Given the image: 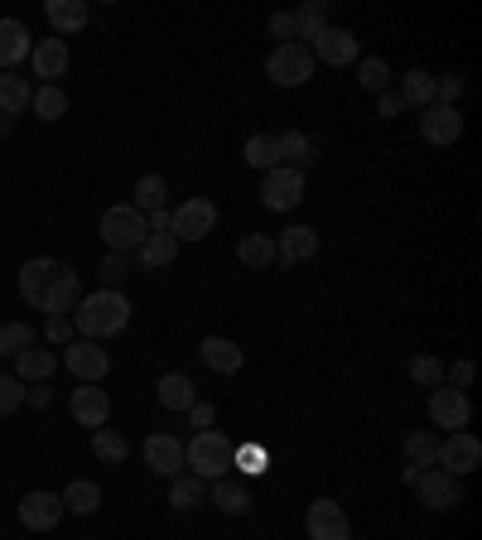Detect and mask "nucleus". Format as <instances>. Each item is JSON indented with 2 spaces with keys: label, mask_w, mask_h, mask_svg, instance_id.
Returning <instances> with one entry per match:
<instances>
[{
  "label": "nucleus",
  "mask_w": 482,
  "mask_h": 540,
  "mask_svg": "<svg viewBox=\"0 0 482 540\" xmlns=\"http://www.w3.org/2000/svg\"><path fill=\"white\" fill-rule=\"evenodd\" d=\"M126 324H131V299L121 295V290H97V295H82L78 309H73V328H78L87 343L116 338Z\"/></svg>",
  "instance_id": "1"
},
{
  "label": "nucleus",
  "mask_w": 482,
  "mask_h": 540,
  "mask_svg": "<svg viewBox=\"0 0 482 540\" xmlns=\"http://www.w3.org/2000/svg\"><path fill=\"white\" fill-rule=\"evenodd\" d=\"M184 463H188V473H193V478L217 483V478H227V468H232V444H227L217 430H203V434H193V439H188Z\"/></svg>",
  "instance_id": "2"
},
{
  "label": "nucleus",
  "mask_w": 482,
  "mask_h": 540,
  "mask_svg": "<svg viewBox=\"0 0 482 540\" xmlns=\"http://www.w3.org/2000/svg\"><path fill=\"white\" fill-rule=\"evenodd\" d=\"M145 237H150V227H145V213H140V208L116 203V208L102 213V242H107V251L126 256V251H135Z\"/></svg>",
  "instance_id": "3"
},
{
  "label": "nucleus",
  "mask_w": 482,
  "mask_h": 540,
  "mask_svg": "<svg viewBox=\"0 0 482 540\" xmlns=\"http://www.w3.org/2000/svg\"><path fill=\"white\" fill-rule=\"evenodd\" d=\"M266 78L275 87H304V82L314 78V54H309V44H275L266 58Z\"/></svg>",
  "instance_id": "4"
},
{
  "label": "nucleus",
  "mask_w": 482,
  "mask_h": 540,
  "mask_svg": "<svg viewBox=\"0 0 482 540\" xmlns=\"http://www.w3.org/2000/svg\"><path fill=\"white\" fill-rule=\"evenodd\" d=\"M217 227V203L213 198H184V208L169 213V232L174 242H203Z\"/></svg>",
  "instance_id": "5"
},
{
  "label": "nucleus",
  "mask_w": 482,
  "mask_h": 540,
  "mask_svg": "<svg viewBox=\"0 0 482 540\" xmlns=\"http://www.w3.org/2000/svg\"><path fill=\"white\" fill-rule=\"evenodd\" d=\"M261 203H266L270 213H290L304 203V174L290 169V164H275L266 174V184H261Z\"/></svg>",
  "instance_id": "6"
},
{
  "label": "nucleus",
  "mask_w": 482,
  "mask_h": 540,
  "mask_svg": "<svg viewBox=\"0 0 482 540\" xmlns=\"http://www.w3.org/2000/svg\"><path fill=\"white\" fill-rule=\"evenodd\" d=\"M63 362H68V372L82 381V386H97V381H107L111 372V352L102 343H87V338H73L68 352H63Z\"/></svg>",
  "instance_id": "7"
},
{
  "label": "nucleus",
  "mask_w": 482,
  "mask_h": 540,
  "mask_svg": "<svg viewBox=\"0 0 482 540\" xmlns=\"http://www.w3.org/2000/svg\"><path fill=\"white\" fill-rule=\"evenodd\" d=\"M304 531H309V540H352V521L333 497H314L309 516H304Z\"/></svg>",
  "instance_id": "8"
},
{
  "label": "nucleus",
  "mask_w": 482,
  "mask_h": 540,
  "mask_svg": "<svg viewBox=\"0 0 482 540\" xmlns=\"http://www.w3.org/2000/svg\"><path fill=\"white\" fill-rule=\"evenodd\" d=\"M434 463H444L449 478H468V473L482 463V439L478 434H468V430L449 434V439H439V459Z\"/></svg>",
  "instance_id": "9"
},
{
  "label": "nucleus",
  "mask_w": 482,
  "mask_h": 540,
  "mask_svg": "<svg viewBox=\"0 0 482 540\" xmlns=\"http://www.w3.org/2000/svg\"><path fill=\"white\" fill-rule=\"evenodd\" d=\"M429 420H434L439 430L458 434L473 420V401H468L463 391H454V386H434V391H429Z\"/></svg>",
  "instance_id": "10"
},
{
  "label": "nucleus",
  "mask_w": 482,
  "mask_h": 540,
  "mask_svg": "<svg viewBox=\"0 0 482 540\" xmlns=\"http://www.w3.org/2000/svg\"><path fill=\"white\" fill-rule=\"evenodd\" d=\"M415 492H420V502H425L429 512H449L463 502V478H449L444 468H429L415 478Z\"/></svg>",
  "instance_id": "11"
},
{
  "label": "nucleus",
  "mask_w": 482,
  "mask_h": 540,
  "mask_svg": "<svg viewBox=\"0 0 482 540\" xmlns=\"http://www.w3.org/2000/svg\"><path fill=\"white\" fill-rule=\"evenodd\" d=\"M309 54H314V63H333V68H343V63H357L362 58V49H357V34H348V29L328 25L319 29L314 39H309Z\"/></svg>",
  "instance_id": "12"
},
{
  "label": "nucleus",
  "mask_w": 482,
  "mask_h": 540,
  "mask_svg": "<svg viewBox=\"0 0 482 540\" xmlns=\"http://www.w3.org/2000/svg\"><path fill=\"white\" fill-rule=\"evenodd\" d=\"M78 299H82V280H78V270H68V266H58V275L49 280V290H44V314L49 319H68V309H78Z\"/></svg>",
  "instance_id": "13"
},
{
  "label": "nucleus",
  "mask_w": 482,
  "mask_h": 540,
  "mask_svg": "<svg viewBox=\"0 0 482 540\" xmlns=\"http://www.w3.org/2000/svg\"><path fill=\"white\" fill-rule=\"evenodd\" d=\"M63 521V497L58 492H25L20 497V526L29 531H54Z\"/></svg>",
  "instance_id": "14"
},
{
  "label": "nucleus",
  "mask_w": 482,
  "mask_h": 540,
  "mask_svg": "<svg viewBox=\"0 0 482 540\" xmlns=\"http://www.w3.org/2000/svg\"><path fill=\"white\" fill-rule=\"evenodd\" d=\"M420 135H425L429 145H454L458 135H463V116H458V107L429 102V107L420 111Z\"/></svg>",
  "instance_id": "15"
},
{
  "label": "nucleus",
  "mask_w": 482,
  "mask_h": 540,
  "mask_svg": "<svg viewBox=\"0 0 482 540\" xmlns=\"http://www.w3.org/2000/svg\"><path fill=\"white\" fill-rule=\"evenodd\" d=\"M68 410H73V420L87 425V430H107L111 396L102 391V386H78V391H73V401H68Z\"/></svg>",
  "instance_id": "16"
},
{
  "label": "nucleus",
  "mask_w": 482,
  "mask_h": 540,
  "mask_svg": "<svg viewBox=\"0 0 482 540\" xmlns=\"http://www.w3.org/2000/svg\"><path fill=\"white\" fill-rule=\"evenodd\" d=\"M145 463H150V473H160V478H179V473H184V439H174V434H150V439H145Z\"/></svg>",
  "instance_id": "17"
},
{
  "label": "nucleus",
  "mask_w": 482,
  "mask_h": 540,
  "mask_svg": "<svg viewBox=\"0 0 482 540\" xmlns=\"http://www.w3.org/2000/svg\"><path fill=\"white\" fill-rule=\"evenodd\" d=\"M319 256V232L314 227H285L280 242H275V261L285 270H295L299 261H314Z\"/></svg>",
  "instance_id": "18"
},
{
  "label": "nucleus",
  "mask_w": 482,
  "mask_h": 540,
  "mask_svg": "<svg viewBox=\"0 0 482 540\" xmlns=\"http://www.w3.org/2000/svg\"><path fill=\"white\" fill-rule=\"evenodd\" d=\"M29 68H34V78L54 82L68 73V39H39L34 49H29Z\"/></svg>",
  "instance_id": "19"
},
{
  "label": "nucleus",
  "mask_w": 482,
  "mask_h": 540,
  "mask_svg": "<svg viewBox=\"0 0 482 540\" xmlns=\"http://www.w3.org/2000/svg\"><path fill=\"white\" fill-rule=\"evenodd\" d=\"M58 275V261L54 256H34L20 266V295H25L29 309H39L44 304V290H49V280Z\"/></svg>",
  "instance_id": "20"
},
{
  "label": "nucleus",
  "mask_w": 482,
  "mask_h": 540,
  "mask_svg": "<svg viewBox=\"0 0 482 540\" xmlns=\"http://www.w3.org/2000/svg\"><path fill=\"white\" fill-rule=\"evenodd\" d=\"M203 362H208V372H217V377H232V372H241V362H246V352L232 343V338H203Z\"/></svg>",
  "instance_id": "21"
},
{
  "label": "nucleus",
  "mask_w": 482,
  "mask_h": 540,
  "mask_svg": "<svg viewBox=\"0 0 482 540\" xmlns=\"http://www.w3.org/2000/svg\"><path fill=\"white\" fill-rule=\"evenodd\" d=\"M44 15H49V25H54L58 39H68V34H78L87 20H92V10H87V0H49L44 5Z\"/></svg>",
  "instance_id": "22"
},
{
  "label": "nucleus",
  "mask_w": 482,
  "mask_h": 540,
  "mask_svg": "<svg viewBox=\"0 0 482 540\" xmlns=\"http://www.w3.org/2000/svg\"><path fill=\"white\" fill-rule=\"evenodd\" d=\"M29 29L20 20H0V68L5 73H15V63H25L29 58Z\"/></svg>",
  "instance_id": "23"
},
{
  "label": "nucleus",
  "mask_w": 482,
  "mask_h": 540,
  "mask_svg": "<svg viewBox=\"0 0 482 540\" xmlns=\"http://www.w3.org/2000/svg\"><path fill=\"white\" fill-rule=\"evenodd\" d=\"M179 256V242H174V232H150L145 242L135 246V261H140V270H164L169 261Z\"/></svg>",
  "instance_id": "24"
},
{
  "label": "nucleus",
  "mask_w": 482,
  "mask_h": 540,
  "mask_svg": "<svg viewBox=\"0 0 482 540\" xmlns=\"http://www.w3.org/2000/svg\"><path fill=\"white\" fill-rule=\"evenodd\" d=\"M155 396H160L164 410H179V415L198 401V391H193V381H188L184 372H164V377L155 381Z\"/></svg>",
  "instance_id": "25"
},
{
  "label": "nucleus",
  "mask_w": 482,
  "mask_h": 540,
  "mask_svg": "<svg viewBox=\"0 0 482 540\" xmlns=\"http://www.w3.org/2000/svg\"><path fill=\"white\" fill-rule=\"evenodd\" d=\"M58 372V352L49 348H25L20 357H15V377L20 381H44Z\"/></svg>",
  "instance_id": "26"
},
{
  "label": "nucleus",
  "mask_w": 482,
  "mask_h": 540,
  "mask_svg": "<svg viewBox=\"0 0 482 540\" xmlns=\"http://www.w3.org/2000/svg\"><path fill=\"white\" fill-rule=\"evenodd\" d=\"M275 145H280V164H290V169H309L314 164V140L304 131H285V135H275Z\"/></svg>",
  "instance_id": "27"
},
{
  "label": "nucleus",
  "mask_w": 482,
  "mask_h": 540,
  "mask_svg": "<svg viewBox=\"0 0 482 540\" xmlns=\"http://www.w3.org/2000/svg\"><path fill=\"white\" fill-rule=\"evenodd\" d=\"M29 102H34L29 78H20V73H0V111H5V116H20V111H29Z\"/></svg>",
  "instance_id": "28"
},
{
  "label": "nucleus",
  "mask_w": 482,
  "mask_h": 540,
  "mask_svg": "<svg viewBox=\"0 0 482 540\" xmlns=\"http://www.w3.org/2000/svg\"><path fill=\"white\" fill-rule=\"evenodd\" d=\"M29 111H34L39 121H63V116H68V92H63L58 82H44V87H34Z\"/></svg>",
  "instance_id": "29"
},
{
  "label": "nucleus",
  "mask_w": 482,
  "mask_h": 540,
  "mask_svg": "<svg viewBox=\"0 0 482 540\" xmlns=\"http://www.w3.org/2000/svg\"><path fill=\"white\" fill-rule=\"evenodd\" d=\"M237 261L246 270H266L270 261H275V242H270L266 232H246L237 242Z\"/></svg>",
  "instance_id": "30"
},
{
  "label": "nucleus",
  "mask_w": 482,
  "mask_h": 540,
  "mask_svg": "<svg viewBox=\"0 0 482 540\" xmlns=\"http://www.w3.org/2000/svg\"><path fill=\"white\" fill-rule=\"evenodd\" d=\"M213 507L222 516H246L251 512V492L241 483H232V478H217L213 483Z\"/></svg>",
  "instance_id": "31"
},
{
  "label": "nucleus",
  "mask_w": 482,
  "mask_h": 540,
  "mask_svg": "<svg viewBox=\"0 0 482 540\" xmlns=\"http://www.w3.org/2000/svg\"><path fill=\"white\" fill-rule=\"evenodd\" d=\"M58 497H63V512H73V516H92L102 507V487L87 483V478L68 483V492H58Z\"/></svg>",
  "instance_id": "32"
},
{
  "label": "nucleus",
  "mask_w": 482,
  "mask_h": 540,
  "mask_svg": "<svg viewBox=\"0 0 482 540\" xmlns=\"http://www.w3.org/2000/svg\"><path fill=\"white\" fill-rule=\"evenodd\" d=\"M396 97H401L405 107H420V111H425L429 102H434V78H429L425 68H410V73L401 78V92H396Z\"/></svg>",
  "instance_id": "33"
},
{
  "label": "nucleus",
  "mask_w": 482,
  "mask_h": 540,
  "mask_svg": "<svg viewBox=\"0 0 482 540\" xmlns=\"http://www.w3.org/2000/svg\"><path fill=\"white\" fill-rule=\"evenodd\" d=\"M203 497H208V483H203V478H193V473H179L174 487H169V507H174V512H193Z\"/></svg>",
  "instance_id": "34"
},
{
  "label": "nucleus",
  "mask_w": 482,
  "mask_h": 540,
  "mask_svg": "<svg viewBox=\"0 0 482 540\" xmlns=\"http://www.w3.org/2000/svg\"><path fill=\"white\" fill-rule=\"evenodd\" d=\"M164 198H169V184H164L160 174H140V184H135V203L131 208H140V213H160Z\"/></svg>",
  "instance_id": "35"
},
{
  "label": "nucleus",
  "mask_w": 482,
  "mask_h": 540,
  "mask_svg": "<svg viewBox=\"0 0 482 540\" xmlns=\"http://www.w3.org/2000/svg\"><path fill=\"white\" fill-rule=\"evenodd\" d=\"M439 459V434L434 430H415V434H405V463L410 468H425V463Z\"/></svg>",
  "instance_id": "36"
},
{
  "label": "nucleus",
  "mask_w": 482,
  "mask_h": 540,
  "mask_svg": "<svg viewBox=\"0 0 482 540\" xmlns=\"http://www.w3.org/2000/svg\"><path fill=\"white\" fill-rule=\"evenodd\" d=\"M241 160L251 164V169H275L280 164V145H275V135H251L246 140V150H241Z\"/></svg>",
  "instance_id": "37"
},
{
  "label": "nucleus",
  "mask_w": 482,
  "mask_h": 540,
  "mask_svg": "<svg viewBox=\"0 0 482 540\" xmlns=\"http://www.w3.org/2000/svg\"><path fill=\"white\" fill-rule=\"evenodd\" d=\"M92 454L102 463H126L131 444H126V434H116V430H92Z\"/></svg>",
  "instance_id": "38"
},
{
  "label": "nucleus",
  "mask_w": 482,
  "mask_h": 540,
  "mask_svg": "<svg viewBox=\"0 0 482 540\" xmlns=\"http://www.w3.org/2000/svg\"><path fill=\"white\" fill-rule=\"evenodd\" d=\"M319 29H328V5H323V0H309V5H299V10H295V34H299V44H304V39H314Z\"/></svg>",
  "instance_id": "39"
},
{
  "label": "nucleus",
  "mask_w": 482,
  "mask_h": 540,
  "mask_svg": "<svg viewBox=\"0 0 482 540\" xmlns=\"http://www.w3.org/2000/svg\"><path fill=\"white\" fill-rule=\"evenodd\" d=\"M357 82L367 87V92H386L391 87V68H386V58H357Z\"/></svg>",
  "instance_id": "40"
},
{
  "label": "nucleus",
  "mask_w": 482,
  "mask_h": 540,
  "mask_svg": "<svg viewBox=\"0 0 482 540\" xmlns=\"http://www.w3.org/2000/svg\"><path fill=\"white\" fill-rule=\"evenodd\" d=\"M25 348H34V328L29 324H5L0 328V352H5V357H20Z\"/></svg>",
  "instance_id": "41"
},
{
  "label": "nucleus",
  "mask_w": 482,
  "mask_h": 540,
  "mask_svg": "<svg viewBox=\"0 0 482 540\" xmlns=\"http://www.w3.org/2000/svg\"><path fill=\"white\" fill-rule=\"evenodd\" d=\"M25 405V381L20 377H0V420L5 415H15Z\"/></svg>",
  "instance_id": "42"
},
{
  "label": "nucleus",
  "mask_w": 482,
  "mask_h": 540,
  "mask_svg": "<svg viewBox=\"0 0 482 540\" xmlns=\"http://www.w3.org/2000/svg\"><path fill=\"white\" fill-rule=\"evenodd\" d=\"M126 275H131V261L116 256V251H107V261H102V290H121Z\"/></svg>",
  "instance_id": "43"
},
{
  "label": "nucleus",
  "mask_w": 482,
  "mask_h": 540,
  "mask_svg": "<svg viewBox=\"0 0 482 540\" xmlns=\"http://www.w3.org/2000/svg\"><path fill=\"white\" fill-rule=\"evenodd\" d=\"M410 377L420 381V386H439V381H444V362H439V357H415V362H410Z\"/></svg>",
  "instance_id": "44"
},
{
  "label": "nucleus",
  "mask_w": 482,
  "mask_h": 540,
  "mask_svg": "<svg viewBox=\"0 0 482 540\" xmlns=\"http://www.w3.org/2000/svg\"><path fill=\"white\" fill-rule=\"evenodd\" d=\"M232 463H241L246 473H266V449L261 444H241V449H232Z\"/></svg>",
  "instance_id": "45"
},
{
  "label": "nucleus",
  "mask_w": 482,
  "mask_h": 540,
  "mask_svg": "<svg viewBox=\"0 0 482 540\" xmlns=\"http://www.w3.org/2000/svg\"><path fill=\"white\" fill-rule=\"evenodd\" d=\"M184 415H188V425H193V434H203V430H213L217 425V410L208 401H193Z\"/></svg>",
  "instance_id": "46"
},
{
  "label": "nucleus",
  "mask_w": 482,
  "mask_h": 540,
  "mask_svg": "<svg viewBox=\"0 0 482 540\" xmlns=\"http://www.w3.org/2000/svg\"><path fill=\"white\" fill-rule=\"evenodd\" d=\"M270 34H275L280 44H299V34H295V15H285V10H280V15H270Z\"/></svg>",
  "instance_id": "47"
},
{
  "label": "nucleus",
  "mask_w": 482,
  "mask_h": 540,
  "mask_svg": "<svg viewBox=\"0 0 482 540\" xmlns=\"http://www.w3.org/2000/svg\"><path fill=\"white\" fill-rule=\"evenodd\" d=\"M44 333H49V343H73V338H78L73 314H68V319H49V328H44Z\"/></svg>",
  "instance_id": "48"
},
{
  "label": "nucleus",
  "mask_w": 482,
  "mask_h": 540,
  "mask_svg": "<svg viewBox=\"0 0 482 540\" xmlns=\"http://www.w3.org/2000/svg\"><path fill=\"white\" fill-rule=\"evenodd\" d=\"M473 372H478V367H473V357H458L454 367H449V386H454V391H463V386L473 381Z\"/></svg>",
  "instance_id": "49"
},
{
  "label": "nucleus",
  "mask_w": 482,
  "mask_h": 540,
  "mask_svg": "<svg viewBox=\"0 0 482 540\" xmlns=\"http://www.w3.org/2000/svg\"><path fill=\"white\" fill-rule=\"evenodd\" d=\"M401 111H405V102L396 92H381V116H401Z\"/></svg>",
  "instance_id": "50"
},
{
  "label": "nucleus",
  "mask_w": 482,
  "mask_h": 540,
  "mask_svg": "<svg viewBox=\"0 0 482 540\" xmlns=\"http://www.w3.org/2000/svg\"><path fill=\"white\" fill-rule=\"evenodd\" d=\"M49 396H54L49 386H34V391H29V405H49Z\"/></svg>",
  "instance_id": "51"
}]
</instances>
